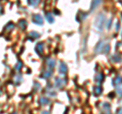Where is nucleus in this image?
Segmentation results:
<instances>
[{"mask_svg": "<svg viewBox=\"0 0 122 114\" xmlns=\"http://www.w3.org/2000/svg\"><path fill=\"white\" fill-rule=\"evenodd\" d=\"M35 21L37 22H39V24H42V18H41V16H35Z\"/></svg>", "mask_w": 122, "mask_h": 114, "instance_id": "f257e3e1", "label": "nucleus"}]
</instances>
